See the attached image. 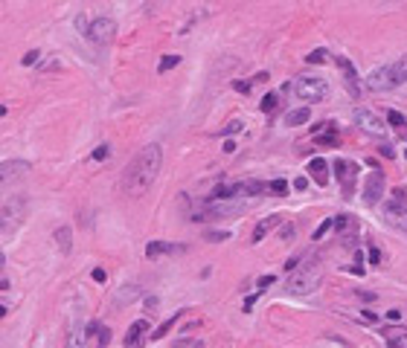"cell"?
Returning a JSON list of instances; mask_svg holds the SVG:
<instances>
[{
    "label": "cell",
    "instance_id": "836d02e7",
    "mask_svg": "<svg viewBox=\"0 0 407 348\" xmlns=\"http://www.w3.org/2000/svg\"><path fill=\"white\" fill-rule=\"evenodd\" d=\"M207 238H209V241H227V238H230V232H227V229H212V232H207Z\"/></svg>",
    "mask_w": 407,
    "mask_h": 348
},
{
    "label": "cell",
    "instance_id": "d6a6232c",
    "mask_svg": "<svg viewBox=\"0 0 407 348\" xmlns=\"http://www.w3.org/2000/svg\"><path fill=\"white\" fill-rule=\"evenodd\" d=\"M38 58H41V53H38V50H29V53L20 58V64H24V67H32V64H38Z\"/></svg>",
    "mask_w": 407,
    "mask_h": 348
},
{
    "label": "cell",
    "instance_id": "8992f818",
    "mask_svg": "<svg viewBox=\"0 0 407 348\" xmlns=\"http://www.w3.org/2000/svg\"><path fill=\"white\" fill-rule=\"evenodd\" d=\"M114 35H117V20L114 18H93L91 20V27H88V41L96 47H105L114 41Z\"/></svg>",
    "mask_w": 407,
    "mask_h": 348
},
{
    "label": "cell",
    "instance_id": "f6af8a7d",
    "mask_svg": "<svg viewBox=\"0 0 407 348\" xmlns=\"http://www.w3.org/2000/svg\"><path fill=\"white\" fill-rule=\"evenodd\" d=\"M387 319L390 322H398V319H401V311H387Z\"/></svg>",
    "mask_w": 407,
    "mask_h": 348
},
{
    "label": "cell",
    "instance_id": "30bf717a",
    "mask_svg": "<svg viewBox=\"0 0 407 348\" xmlns=\"http://www.w3.org/2000/svg\"><path fill=\"white\" fill-rule=\"evenodd\" d=\"M355 125L361 128V131H367V134H372V136H384V131H387V125H384L372 110H367V107H358V110H355Z\"/></svg>",
    "mask_w": 407,
    "mask_h": 348
},
{
    "label": "cell",
    "instance_id": "b9f144b4",
    "mask_svg": "<svg viewBox=\"0 0 407 348\" xmlns=\"http://www.w3.org/2000/svg\"><path fill=\"white\" fill-rule=\"evenodd\" d=\"M294 189H297V192H306V189H308V180H306V177H297V180H294Z\"/></svg>",
    "mask_w": 407,
    "mask_h": 348
},
{
    "label": "cell",
    "instance_id": "5bb4252c",
    "mask_svg": "<svg viewBox=\"0 0 407 348\" xmlns=\"http://www.w3.org/2000/svg\"><path fill=\"white\" fill-rule=\"evenodd\" d=\"M29 169H32V166H29L27 160H12V163L6 160L3 163V169H0L3 171V183H9V180H15V177H24Z\"/></svg>",
    "mask_w": 407,
    "mask_h": 348
},
{
    "label": "cell",
    "instance_id": "e0dca14e",
    "mask_svg": "<svg viewBox=\"0 0 407 348\" xmlns=\"http://www.w3.org/2000/svg\"><path fill=\"white\" fill-rule=\"evenodd\" d=\"M134 299H140V285H122L117 290V296H114V305L125 308V305H131Z\"/></svg>",
    "mask_w": 407,
    "mask_h": 348
},
{
    "label": "cell",
    "instance_id": "7402d4cb",
    "mask_svg": "<svg viewBox=\"0 0 407 348\" xmlns=\"http://www.w3.org/2000/svg\"><path fill=\"white\" fill-rule=\"evenodd\" d=\"M181 313H183V311H178L175 316H169L166 322H160V328H157V331H152V342H157V339H163V337H166V334H169V331L175 328V322L181 319Z\"/></svg>",
    "mask_w": 407,
    "mask_h": 348
},
{
    "label": "cell",
    "instance_id": "f546056e",
    "mask_svg": "<svg viewBox=\"0 0 407 348\" xmlns=\"http://www.w3.org/2000/svg\"><path fill=\"white\" fill-rule=\"evenodd\" d=\"M178 348H195V345H204V339H195V337H183V339H175Z\"/></svg>",
    "mask_w": 407,
    "mask_h": 348
},
{
    "label": "cell",
    "instance_id": "7a4b0ae2",
    "mask_svg": "<svg viewBox=\"0 0 407 348\" xmlns=\"http://www.w3.org/2000/svg\"><path fill=\"white\" fill-rule=\"evenodd\" d=\"M404 81H407V53L401 55V58H396L393 64H387V67L372 70L370 76H367V87L381 93V90H393V87H398V84H404Z\"/></svg>",
    "mask_w": 407,
    "mask_h": 348
},
{
    "label": "cell",
    "instance_id": "4dcf8cb0",
    "mask_svg": "<svg viewBox=\"0 0 407 348\" xmlns=\"http://www.w3.org/2000/svg\"><path fill=\"white\" fill-rule=\"evenodd\" d=\"M268 192H273V195H285V192H288V183H285V180H273V183H268Z\"/></svg>",
    "mask_w": 407,
    "mask_h": 348
},
{
    "label": "cell",
    "instance_id": "f1b7e54d",
    "mask_svg": "<svg viewBox=\"0 0 407 348\" xmlns=\"http://www.w3.org/2000/svg\"><path fill=\"white\" fill-rule=\"evenodd\" d=\"M332 226H335V218H329V221H323V223H320V226L314 229V241H320V238H323V235H326L329 229H332Z\"/></svg>",
    "mask_w": 407,
    "mask_h": 348
},
{
    "label": "cell",
    "instance_id": "d6986e66",
    "mask_svg": "<svg viewBox=\"0 0 407 348\" xmlns=\"http://www.w3.org/2000/svg\"><path fill=\"white\" fill-rule=\"evenodd\" d=\"M311 119V107H297V110H288L285 113V125L288 128H299Z\"/></svg>",
    "mask_w": 407,
    "mask_h": 348
},
{
    "label": "cell",
    "instance_id": "ffe728a7",
    "mask_svg": "<svg viewBox=\"0 0 407 348\" xmlns=\"http://www.w3.org/2000/svg\"><path fill=\"white\" fill-rule=\"evenodd\" d=\"M55 247H58L61 256H67V252L73 250V232H70V226H58V229H55Z\"/></svg>",
    "mask_w": 407,
    "mask_h": 348
},
{
    "label": "cell",
    "instance_id": "d590c367",
    "mask_svg": "<svg viewBox=\"0 0 407 348\" xmlns=\"http://www.w3.org/2000/svg\"><path fill=\"white\" fill-rule=\"evenodd\" d=\"M108 342H111V331L105 328V325H102L99 334H96V345H108Z\"/></svg>",
    "mask_w": 407,
    "mask_h": 348
},
{
    "label": "cell",
    "instance_id": "4316f807",
    "mask_svg": "<svg viewBox=\"0 0 407 348\" xmlns=\"http://www.w3.org/2000/svg\"><path fill=\"white\" fill-rule=\"evenodd\" d=\"M242 128H244V122H242V119H230V122H227V125L221 128V134H224V136H233V134H239Z\"/></svg>",
    "mask_w": 407,
    "mask_h": 348
},
{
    "label": "cell",
    "instance_id": "6da1fadb",
    "mask_svg": "<svg viewBox=\"0 0 407 348\" xmlns=\"http://www.w3.org/2000/svg\"><path fill=\"white\" fill-rule=\"evenodd\" d=\"M160 166H163V148L160 145H145L137 151V157L128 163L125 174H122V192L128 197H143L152 183L157 180L160 174Z\"/></svg>",
    "mask_w": 407,
    "mask_h": 348
},
{
    "label": "cell",
    "instance_id": "277c9868",
    "mask_svg": "<svg viewBox=\"0 0 407 348\" xmlns=\"http://www.w3.org/2000/svg\"><path fill=\"white\" fill-rule=\"evenodd\" d=\"M285 90H291L297 99H303L306 105H317V102H326L329 96V84L326 79H317V76H299V79L288 81Z\"/></svg>",
    "mask_w": 407,
    "mask_h": 348
},
{
    "label": "cell",
    "instance_id": "8d00e7d4",
    "mask_svg": "<svg viewBox=\"0 0 407 348\" xmlns=\"http://www.w3.org/2000/svg\"><path fill=\"white\" fill-rule=\"evenodd\" d=\"M108 157H111V148H108V145H99V148L93 151V160H108Z\"/></svg>",
    "mask_w": 407,
    "mask_h": 348
},
{
    "label": "cell",
    "instance_id": "603a6c76",
    "mask_svg": "<svg viewBox=\"0 0 407 348\" xmlns=\"http://www.w3.org/2000/svg\"><path fill=\"white\" fill-rule=\"evenodd\" d=\"M178 64H181V55H163L160 64H157V73H160V76H166V73L175 70Z\"/></svg>",
    "mask_w": 407,
    "mask_h": 348
},
{
    "label": "cell",
    "instance_id": "4fadbf2b",
    "mask_svg": "<svg viewBox=\"0 0 407 348\" xmlns=\"http://www.w3.org/2000/svg\"><path fill=\"white\" fill-rule=\"evenodd\" d=\"M145 331H148V319H137V322H131V328L125 331V339H122V345H140V342H143V334Z\"/></svg>",
    "mask_w": 407,
    "mask_h": 348
},
{
    "label": "cell",
    "instance_id": "9a60e30c",
    "mask_svg": "<svg viewBox=\"0 0 407 348\" xmlns=\"http://www.w3.org/2000/svg\"><path fill=\"white\" fill-rule=\"evenodd\" d=\"M381 337H384L387 345H396V348L407 345V328H398V325H387V328L381 331Z\"/></svg>",
    "mask_w": 407,
    "mask_h": 348
},
{
    "label": "cell",
    "instance_id": "ac0fdd59",
    "mask_svg": "<svg viewBox=\"0 0 407 348\" xmlns=\"http://www.w3.org/2000/svg\"><path fill=\"white\" fill-rule=\"evenodd\" d=\"M181 247L178 244H169V241H148L145 247V256L148 259H157V256H169V252H178Z\"/></svg>",
    "mask_w": 407,
    "mask_h": 348
},
{
    "label": "cell",
    "instance_id": "52a82bcc",
    "mask_svg": "<svg viewBox=\"0 0 407 348\" xmlns=\"http://www.w3.org/2000/svg\"><path fill=\"white\" fill-rule=\"evenodd\" d=\"M384 215H387L390 221H401L407 218V189L396 186L390 192V197L384 200Z\"/></svg>",
    "mask_w": 407,
    "mask_h": 348
},
{
    "label": "cell",
    "instance_id": "3957f363",
    "mask_svg": "<svg viewBox=\"0 0 407 348\" xmlns=\"http://www.w3.org/2000/svg\"><path fill=\"white\" fill-rule=\"evenodd\" d=\"M320 282H323V270H320V264L317 261H306L303 267H294L288 276V293L294 296H306L311 293V290H317L320 287Z\"/></svg>",
    "mask_w": 407,
    "mask_h": 348
},
{
    "label": "cell",
    "instance_id": "ee69618b",
    "mask_svg": "<svg viewBox=\"0 0 407 348\" xmlns=\"http://www.w3.org/2000/svg\"><path fill=\"white\" fill-rule=\"evenodd\" d=\"M297 264H299V256H297V259H288V261H285V270H288V273H291V270L297 267Z\"/></svg>",
    "mask_w": 407,
    "mask_h": 348
},
{
    "label": "cell",
    "instance_id": "ab89813d",
    "mask_svg": "<svg viewBox=\"0 0 407 348\" xmlns=\"http://www.w3.org/2000/svg\"><path fill=\"white\" fill-rule=\"evenodd\" d=\"M361 319H363V322H370V325H372V322H378V313H372V311H361Z\"/></svg>",
    "mask_w": 407,
    "mask_h": 348
},
{
    "label": "cell",
    "instance_id": "d4e9b609",
    "mask_svg": "<svg viewBox=\"0 0 407 348\" xmlns=\"http://www.w3.org/2000/svg\"><path fill=\"white\" fill-rule=\"evenodd\" d=\"M326 58H329V50H323V47H320V50H311V53L306 55V64H323Z\"/></svg>",
    "mask_w": 407,
    "mask_h": 348
},
{
    "label": "cell",
    "instance_id": "60d3db41",
    "mask_svg": "<svg viewBox=\"0 0 407 348\" xmlns=\"http://www.w3.org/2000/svg\"><path fill=\"white\" fill-rule=\"evenodd\" d=\"M370 264H381V250L378 247H372L370 250Z\"/></svg>",
    "mask_w": 407,
    "mask_h": 348
},
{
    "label": "cell",
    "instance_id": "1f68e13d",
    "mask_svg": "<svg viewBox=\"0 0 407 348\" xmlns=\"http://www.w3.org/2000/svg\"><path fill=\"white\" fill-rule=\"evenodd\" d=\"M387 122H390L393 128H401V125L407 122V119H404L401 113H398V110H390V113H387Z\"/></svg>",
    "mask_w": 407,
    "mask_h": 348
},
{
    "label": "cell",
    "instance_id": "cb8c5ba5",
    "mask_svg": "<svg viewBox=\"0 0 407 348\" xmlns=\"http://www.w3.org/2000/svg\"><path fill=\"white\" fill-rule=\"evenodd\" d=\"M276 102H280V93H268V96L262 99L259 110H262V113H273V110H276Z\"/></svg>",
    "mask_w": 407,
    "mask_h": 348
},
{
    "label": "cell",
    "instance_id": "e575fe53",
    "mask_svg": "<svg viewBox=\"0 0 407 348\" xmlns=\"http://www.w3.org/2000/svg\"><path fill=\"white\" fill-rule=\"evenodd\" d=\"M91 279H93V282H96V285H105V282H108V273H105V270H102V267H93Z\"/></svg>",
    "mask_w": 407,
    "mask_h": 348
},
{
    "label": "cell",
    "instance_id": "83f0119b",
    "mask_svg": "<svg viewBox=\"0 0 407 348\" xmlns=\"http://www.w3.org/2000/svg\"><path fill=\"white\" fill-rule=\"evenodd\" d=\"M256 81L250 79V81H244V79H239V81H233V90L235 93H244V96H247V93H250V87H253Z\"/></svg>",
    "mask_w": 407,
    "mask_h": 348
},
{
    "label": "cell",
    "instance_id": "484cf974",
    "mask_svg": "<svg viewBox=\"0 0 407 348\" xmlns=\"http://www.w3.org/2000/svg\"><path fill=\"white\" fill-rule=\"evenodd\" d=\"M346 229H355V223L349 215H337L335 218V232H346Z\"/></svg>",
    "mask_w": 407,
    "mask_h": 348
},
{
    "label": "cell",
    "instance_id": "f35d334b",
    "mask_svg": "<svg viewBox=\"0 0 407 348\" xmlns=\"http://www.w3.org/2000/svg\"><path fill=\"white\" fill-rule=\"evenodd\" d=\"M273 285V276H259L256 279V287H259V290H265V287H271Z\"/></svg>",
    "mask_w": 407,
    "mask_h": 348
},
{
    "label": "cell",
    "instance_id": "7dc6e473",
    "mask_svg": "<svg viewBox=\"0 0 407 348\" xmlns=\"http://www.w3.org/2000/svg\"><path fill=\"white\" fill-rule=\"evenodd\" d=\"M224 151H227V154L235 151V143H233V140H227V143H224Z\"/></svg>",
    "mask_w": 407,
    "mask_h": 348
},
{
    "label": "cell",
    "instance_id": "74e56055",
    "mask_svg": "<svg viewBox=\"0 0 407 348\" xmlns=\"http://www.w3.org/2000/svg\"><path fill=\"white\" fill-rule=\"evenodd\" d=\"M294 232H297V229H294L291 223H285V226L280 229V238H282V241H291V238H294Z\"/></svg>",
    "mask_w": 407,
    "mask_h": 348
},
{
    "label": "cell",
    "instance_id": "ba28073f",
    "mask_svg": "<svg viewBox=\"0 0 407 348\" xmlns=\"http://www.w3.org/2000/svg\"><path fill=\"white\" fill-rule=\"evenodd\" d=\"M384 197V174L378 169H372L363 180V203L367 206H375Z\"/></svg>",
    "mask_w": 407,
    "mask_h": 348
},
{
    "label": "cell",
    "instance_id": "8fae6325",
    "mask_svg": "<svg viewBox=\"0 0 407 348\" xmlns=\"http://www.w3.org/2000/svg\"><path fill=\"white\" fill-rule=\"evenodd\" d=\"M335 64H337V70L344 73L349 93H352V96H358V93H361V76H358V70H355V64L349 61V58H344V55H337Z\"/></svg>",
    "mask_w": 407,
    "mask_h": 348
},
{
    "label": "cell",
    "instance_id": "7c38bea8",
    "mask_svg": "<svg viewBox=\"0 0 407 348\" xmlns=\"http://www.w3.org/2000/svg\"><path fill=\"white\" fill-rule=\"evenodd\" d=\"M314 143L317 145H326V148H337L340 145V134L332 122H323V125L314 128Z\"/></svg>",
    "mask_w": 407,
    "mask_h": 348
},
{
    "label": "cell",
    "instance_id": "7bdbcfd3",
    "mask_svg": "<svg viewBox=\"0 0 407 348\" xmlns=\"http://www.w3.org/2000/svg\"><path fill=\"white\" fill-rule=\"evenodd\" d=\"M256 296H259V293H253V296H247V299H244V311H250V308H253V302H256Z\"/></svg>",
    "mask_w": 407,
    "mask_h": 348
},
{
    "label": "cell",
    "instance_id": "5b68a950",
    "mask_svg": "<svg viewBox=\"0 0 407 348\" xmlns=\"http://www.w3.org/2000/svg\"><path fill=\"white\" fill-rule=\"evenodd\" d=\"M332 169L337 174V183H340V192L344 197H355V186H358V163L352 160H335Z\"/></svg>",
    "mask_w": 407,
    "mask_h": 348
},
{
    "label": "cell",
    "instance_id": "2e32d148",
    "mask_svg": "<svg viewBox=\"0 0 407 348\" xmlns=\"http://www.w3.org/2000/svg\"><path fill=\"white\" fill-rule=\"evenodd\" d=\"M308 174L314 177L317 186H326V183H329V166H326L323 157H314V160L308 163Z\"/></svg>",
    "mask_w": 407,
    "mask_h": 348
},
{
    "label": "cell",
    "instance_id": "bcb514c9",
    "mask_svg": "<svg viewBox=\"0 0 407 348\" xmlns=\"http://www.w3.org/2000/svg\"><path fill=\"white\" fill-rule=\"evenodd\" d=\"M358 296H361V299H367V302H372V299H375V293H370V290H363V293L358 290Z\"/></svg>",
    "mask_w": 407,
    "mask_h": 348
},
{
    "label": "cell",
    "instance_id": "9c48e42d",
    "mask_svg": "<svg viewBox=\"0 0 407 348\" xmlns=\"http://www.w3.org/2000/svg\"><path fill=\"white\" fill-rule=\"evenodd\" d=\"M24 218V197H12V203H3V238H9V229L15 232V226Z\"/></svg>",
    "mask_w": 407,
    "mask_h": 348
},
{
    "label": "cell",
    "instance_id": "44dd1931",
    "mask_svg": "<svg viewBox=\"0 0 407 348\" xmlns=\"http://www.w3.org/2000/svg\"><path fill=\"white\" fill-rule=\"evenodd\" d=\"M276 223H280V215H271V218H262V221L256 223V229H253V244H259L265 238V235H268V232L273 229V226H276Z\"/></svg>",
    "mask_w": 407,
    "mask_h": 348
}]
</instances>
